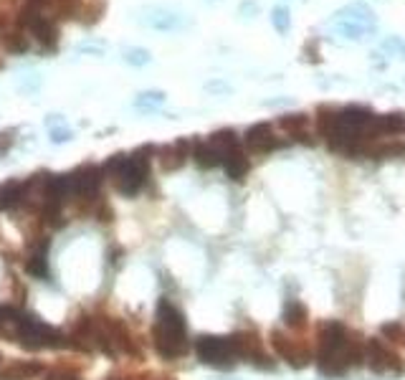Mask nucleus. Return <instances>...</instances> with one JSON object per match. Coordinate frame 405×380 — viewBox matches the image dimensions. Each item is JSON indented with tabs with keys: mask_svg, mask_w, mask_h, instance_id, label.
Instances as JSON below:
<instances>
[{
	"mask_svg": "<svg viewBox=\"0 0 405 380\" xmlns=\"http://www.w3.org/2000/svg\"><path fill=\"white\" fill-rule=\"evenodd\" d=\"M155 157V147H140L132 155H111L109 160L104 162V175H109L114 180V188L127 198H134L145 188L150 178V165Z\"/></svg>",
	"mask_w": 405,
	"mask_h": 380,
	"instance_id": "f257e3e1",
	"label": "nucleus"
},
{
	"mask_svg": "<svg viewBox=\"0 0 405 380\" xmlns=\"http://www.w3.org/2000/svg\"><path fill=\"white\" fill-rule=\"evenodd\" d=\"M152 345L162 358L168 360L183 358L190 347L183 312L170 300H160V304H157V320L152 325Z\"/></svg>",
	"mask_w": 405,
	"mask_h": 380,
	"instance_id": "f03ea898",
	"label": "nucleus"
},
{
	"mask_svg": "<svg viewBox=\"0 0 405 380\" xmlns=\"http://www.w3.org/2000/svg\"><path fill=\"white\" fill-rule=\"evenodd\" d=\"M350 345H352V337H350V329L342 325L339 320H330L319 325V370L330 378H337V375H345L350 370Z\"/></svg>",
	"mask_w": 405,
	"mask_h": 380,
	"instance_id": "7ed1b4c3",
	"label": "nucleus"
},
{
	"mask_svg": "<svg viewBox=\"0 0 405 380\" xmlns=\"http://www.w3.org/2000/svg\"><path fill=\"white\" fill-rule=\"evenodd\" d=\"M15 329V340L26 350H44V347H66V337L61 335L59 329H53L51 325H46L41 317L36 315H23L15 312L10 320Z\"/></svg>",
	"mask_w": 405,
	"mask_h": 380,
	"instance_id": "20e7f679",
	"label": "nucleus"
},
{
	"mask_svg": "<svg viewBox=\"0 0 405 380\" xmlns=\"http://www.w3.org/2000/svg\"><path fill=\"white\" fill-rule=\"evenodd\" d=\"M195 352H198V358L206 365H213V368H231L236 363L231 340L221 335H200L195 340Z\"/></svg>",
	"mask_w": 405,
	"mask_h": 380,
	"instance_id": "39448f33",
	"label": "nucleus"
},
{
	"mask_svg": "<svg viewBox=\"0 0 405 380\" xmlns=\"http://www.w3.org/2000/svg\"><path fill=\"white\" fill-rule=\"evenodd\" d=\"M365 363H368L370 370L377 375L403 373V365H400L398 355H393L377 337H370L368 345H365Z\"/></svg>",
	"mask_w": 405,
	"mask_h": 380,
	"instance_id": "423d86ee",
	"label": "nucleus"
},
{
	"mask_svg": "<svg viewBox=\"0 0 405 380\" xmlns=\"http://www.w3.org/2000/svg\"><path fill=\"white\" fill-rule=\"evenodd\" d=\"M271 345H273V350H276V355L287 360L291 368L309 365V360H312L309 350H307L302 343H296V340L287 337L284 332H279V329H273L271 332Z\"/></svg>",
	"mask_w": 405,
	"mask_h": 380,
	"instance_id": "0eeeda50",
	"label": "nucleus"
},
{
	"mask_svg": "<svg viewBox=\"0 0 405 380\" xmlns=\"http://www.w3.org/2000/svg\"><path fill=\"white\" fill-rule=\"evenodd\" d=\"M104 183V170L99 165H81L71 173L74 198H94Z\"/></svg>",
	"mask_w": 405,
	"mask_h": 380,
	"instance_id": "6e6552de",
	"label": "nucleus"
},
{
	"mask_svg": "<svg viewBox=\"0 0 405 380\" xmlns=\"http://www.w3.org/2000/svg\"><path fill=\"white\" fill-rule=\"evenodd\" d=\"M140 21L152 31H180L185 26L183 15L175 13V10H170V8H162V6L142 8Z\"/></svg>",
	"mask_w": 405,
	"mask_h": 380,
	"instance_id": "1a4fd4ad",
	"label": "nucleus"
},
{
	"mask_svg": "<svg viewBox=\"0 0 405 380\" xmlns=\"http://www.w3.org/2000/svg\"><path fill=\"white\" fill-rule=\"evenodd\" d=\"M190 147H192L190 139H177V142H172V145L160 147V150H155L157 165H160L165 173L180 170L185 162H188V157H190Z\"/></svg>",
	"mask_w": 405,
	"mask_h": 380,
	"instance_id": "9d476101",
	"label": "nucleus"
},
{
	"mask_svg": "<svg viewBox=\"0 0 405 380\" xmlns=\"http://www.w3.org/2000/svg\"><path fill=\"white\" fill-rule=\"evenodd\" d=\"M243 142H246V147H249L251 153H271V150H276V145H279L276 137H273L271 125H266V122L249 127L246 135H243Z\"/></svg>",
	"mask_w": 405,
	"mask_h": 380,
	"instance_id": "9b49d317",
	"label": "nucleus"
},
{
	"mask_svg": "<svg viewBox=\"0 0 405 380\" xmlns=\"http://www.w3.org/2000/svg\"><path fill=\"white\" fill-rule=\"evenodd\" d=\"M48 246H51V241H48L46 236H41V241H36L30 246V256H28V261H26L28 277L48 279Z\"/></svg>",
	"mask_w": 405,
	"mask_h": 380,
	"instance_id": "f8f14e48",
	"label": "nucleus"
},
{
	"mask_svg": "<svg viewBox=\"0 0 405 380\" xmlns=\"http://www.w3.org/2000/svg\"><path fill=\"white\" fill-rule=\"evenodd\" d=\"M44 373L46 368L41 360H18L13 365H8L6 370H0V380H33Z\"/></svg>",
	"mask_w": 405,
	"mask_h": 380,
	"instance_id": "ddd939ff",
	"label": "nucleus"
},
{
	"mask_svg": "<svg viewBox=\"0 0 405 380\" xmlns=\"http://www.w3.org/2000/svg\"><path fill=\"white\" fill-rule=\"evenodd\" d=\"M190 157L195 160L200 170H210V168H218L223 162V155L215 150L210 142H192L190 147Z\"/></svg>",
	"mask_w": 405,
	"mask_h": 380,
	"instance_id": "4468645a",
	"label": "nucleus"
},
{
	"mask_svg": "<svg viewBox=\"0 0 405 380\" xmlns=\"http://www.w3.org/2000/svg\"><path fill=\"white\" fill-rule=\"evenodd\" d=\"M26 203V183L21 180H8L0 185V211H10Z\"/></svg>",
	"mask_w": 405,
	"mask_h": 380,
	"instance_id": "2eb2a0df",
	"label": "nucleus"
},
{
	"mask_svg": "<svg viewBox=\"0 0 405 380\" xmlns=\"http://www.w3.org/2000/svg\"><path fill=\"white\" fill-rule=\"evenodd\" d=\"M223 168H226V175L231 178V180H243V178L249 175V170H251V162L249 157L241 153V150H231V153L223 155V162H221Z\"/></svg>",
	"mask_w": 405,
	"mask_h": 380,
	"instance_id": "dca6fc26",
	"label": "nucleus"
},
{
	"mask_svg": "<svg viewBox=\"0 0 405 380\" xmlns=\"http://www.w3.org/2000/svg\"><path fill=\"white\" fill-rule=\"evenodd\" d=\"M0 49L6 53H26L30 49V38L23 33V31H18V28H10V31H6L3 36H0Z\"/></svg>",
	"mask_w": 405,
	"mask_h": 380,
	"instance_id": "f3484780",
	"label": "nucleus"
},
{
	"mask_svg": "<svg viewBox=\"0 0 405 380\" xmlns=\"http://www.w3.org/2000/svg\"><path fill=\"white\" fill-rule=\"evenodd\" d=\"M281 317H284V322H287L289 327H304V325H307V307H304L302 302L289 300L287 304H284Z\"/></svg>",
	"mask_w": 405,
	"mask_h": 380,
	"instance_id": "a211bd4d",
	"label": "nucleus"
},
{
	"mask_svg": "<svg viewBox=\"0 0 405 380\" xmlns=\"http://www.w3.org/2000/svg\"><path fill=\"white\" fill-rule=\"evenodd\" d=\"M162 104H165V92H160V89H150V92L134 96V110L140 112H155Z\"/></svg>",
	"mask_w": 405,
	"mask_h": 380,
	"instance_id": "6ab92c4d",
	"label": "nucleus"
},
{
	"mask_svg": "<svg viewBox=\"0 0 405 380\" xmlns=\"http://www.w3.org/2000/svg\"><path fill=\"white\" fill-rule=\"evenodd\" d=\"M208 142H210V145H213L221 155H226V153H231V150H236L238 147V135L233 130H218V132L210 135Z\"/></svg>",
	"mask_w": 405,
	"mask_h": 380,
	"instance_id": "aec40b11",
	"label": "nucleus"
},
{
	"mask_svg": "<svg viewBox=\"0 0 405 380\" xmlns=\"http://www.w3.org/2000/svg\"><path fill=\"white\" fill-rule=\"evenodd\" d=\"M122 59L129 66H147L152 61V53L147 49H142V46H125L122 49Z\"/></svg>",
	"mask_w": 405,
	"mask_h": 380,
	"instance_id": "412c9836",
	"label": "nucleus"
},
{
	"mask_svg": "<svg viewBox=\"0 0 405 380\" xmlns=\"http://www.w3.org/2000/svg\"><path fill=\"white\" fill-rule=\"evenodd\" d=\"M307 125H309V117L307 114H284L279 119V127L287 130L289 135H299V132H307Z\"/></svg>",
	"mask_w": 405,
	"mask_h": 380,
	"instance_id": "4be33fe9",
	"label": "nucleus"
},
{
	"mask_svg": "<svg viewBox=\"0 0 405 380\" xmlns=\"http://www.w3.org/2000/svg\"><path fill=\"white\" fill-rule=\"evenodd\" d=\"M337 112L339 110H332V107H319L317 127H319V135H322V137H327V135L334 130V125H337Z\"/></svg>",
	"mask_w": 405,
	"mask_h": 380,
	"instance_id": "5701e85b",
	"label": "nucleus"
},
{
	"mask_svg": "<svg viewBox=\"0 0 405 380\" xmlns=\"http://www.w3.org/2000/svg\"><path fill=\"white\" fill-rule=\"evenodd\" d=\"M102 13H104V0H96V6L94 3H84V6H81V13H79V21L84 23V26H91V23H99Z\"/></svg>",
	"mask_w": 405,
	"mask_h": 380,
	"instance_id": "b1692460",
	"label": "nucleus"
},
{
	"mask_svg": "<svg viewBox=\"0 0 405 380\" xmlns=\"http://www.w3.org/2000/svg\"><path fill=\"white\" fill-rule=\"evenodd\" d=\"M380 130L383 132H403L405 130V114L403 112H393L388 117H380Z\"/></svg>",
	"mask_w": 405,
	"mask_h": 380,
	"instance_id": "393cba45",
	"label": "nucleus"
},
{
	"mask_svg": "<svg viewBox=\"0 0 405 380\" xmlns=\"http://www.w3.org/2000/svg\"><path fill=\"white\" fill-rule=\"evenodd\" d=\"M271 23L273 28L279 31V33H287L289 28H291V18H289V10L284 6H276L271 10Z\"/></svg>",
	"mask_w": 405,
	"mask_h": 380,
	"instance_id": "a878e982",
	"label": "nucleus"
},
{
	"mask_svg": "<svg viewBox=\"0 0 405 380\" xmlns=\"http://www.w3.org/2000/svg\"><path fill=\"white\" fill-rule=\"evenodd\" d=\"M104 51H107L104 41H84L76 46V53H84V56H104Z\"/></svg>",
	"mask_w": 405,
	"mask_h": 380,
	"instance_id": "bb28decb",
	"label": "nucleus"
},
{
	"mask_svg": "<svg viewBox=\"0 0 405 380\" xmlns=\"http://www.w3.org/2000/svg\"><path fill=\"white\" fill-rule=\"evenodd\" d=\"M383 335H385V340H390V343H403L405 329L400 322H388V325H383Z\"/></svg>",
	"mask_w": 405,
	"mask_h": 380,
	"instance_id": "cd10ccee",
	"label": "nucleus"
},
{
	"mask_svg": "<svg viewBox=\"0 0 405 380\" xmlns=\"http://www.w3.org/2000/svg\"><path fill=\"white\" fill-rule=\"evenodd\" d=\"M48 135H51V142H53V145H64V142H69V139L74 137V132L69 130L66 122H64V125L51 127V130H48Z\"/></svg>",
	"mask_w": 405,
	"mask_h": 380,
	"instance_id": "c85d7f7f",
	"label": "nucleus"
},
{
	"mask_svg": "<svg viewBox=\"0 0 405 380\" xmlns=\"http://www.w3.org/2000/svg\"><path fill=\"white\" fill-rule=\"evenodd\" d=\"M13 142H15V130H3L0 132V157L13 147Z\"/></svg>",
	"mask_w": 405,
	"mask_h": 380,
	"instance_id": "c756f323",
	"label": "nucleus"
},
{
	"mask_svg": "<svg viewBox=\"0 0 405 380\" xmlns=\"http://www.w3.org/2000/svg\"><path fill=\"white\" fill-rule=\"evenodd\" d=\"M206 92H208V94H228L231 87L226 84V81H208Z\"/></svg>",
	"mask_w": 405,
	"mask_h": 380,
	"instance_id": "7c9ffc66",
	"label": "nucleus"
},
{
	"mask_svg": "<svg viewBox=\"0 0 405 380\" xmlns=\"http://www.w3.org/2000/svg\"><path fill=\"white\" fill-rule=\"evenodd\" d=\"M94 216L99 221H102V223H109V221L114 218V211H111V208L107 203H99V208L94 211Z\"/></svg>",
	"mask_w": 405,
	"mask_h": 380,
	"instance_id": "2f4dec72",
	"label": "nucleus"
},
{
	"mask_svg": "<svg viewBox=\"0 0 405 380\" xmlns=\"http://www.w3.org/2000/svg\"><path fill=\"white\" fill-rule=\"evenodd\" d=\"M10 26H13V18L8 13H0V36H3L6 31H10Z\"/></svg>",
	"mask_w": 405,
	"mask_h": 380,
	"instance_id": "473e14b6",
	"label": "nucleus"
},
{
	"mask_svg": "<svg viewBox=\"0 0 405 380\" xmlns=\"http://www.w3.org/2000/svg\"><path fill=\"white\" fill-rule=\"evenodd\" d=\"M304 56L309 61H317V44H314V41H309V44L304 46Z\"/></svg>",
	"mask_w": 405,
	"mask_h": 380,
	"instance_id": "72a5a7b5",
	"label": "nucleus"
},
{
	"mask_svg": "<svg viewBox=\"0 0 405 380\" xmlns=\"http://www.w3.org/2000/svg\"><path fill=\"white\" fill-rule=\"evenodd\" d=\"M56 125H64V117H61V114H48V117H46V127L51 130V127H56Z\"/></svg>",
	"mask_w": 405,
	"mask_h": 380,
	"instance_id": "f704fd0d",
	"label": "nucleus"
},
{
	"mask_svg": "<svg viewBox=\"0 0 405 380\" xmlns=\"http://www.w3.org/2000/svg\"><path fill=\"white\" fill-rule=\"evenodd\" d=\"M241 13H258V6H253V3H243Z\"/></svg>",
	"mask_w": 405,
	"mask_h": 380,
	"instance_id": "c9c22d12",
	"label": "nucleus"
},
{
	"mask_svg": "<svg viewBox=\"0 0 405 380\" xmlns=\"http://www.w3.org/2000/svg\"><path fill=\"white\" fill-rule=\"evenodd\" d=\"M107 380H125V378H117V375H109Z\"/></svg>",
	"mask_w": 405,
	"mask_h": 380,
	"instance_id": "e433bc0d",
	"label": "nucleus"
},
{
	"mask_svg": "<svg viewBox=\"0 0 405 380\" xmlns=\"http://www.w3.org/2000/svg\"><path fill=\"white\" fill-rule=\"evenodd\" d=\"M3 325H6V320H3V315H0V327H3Z\"/></svg>",
	"mask_w": 405,
	"mask_h": 380,
	"instance_id": "4c0bfd02",
	"label": "nucleus"
},
{
	"mask_svg": "<svg viewBox=\"0 0 405 380\" xmlns=\"http://www.w3.org/2000/svg\"><path fill=\"white\" fill-rule=\"evenodd\" d=\"M3 66H6V64H3V59H0V69H3Z\"/></svg>",
	"mask_w": 405,
	"mask_h": 380,
	"instance_id": "58836bf2",
	"label": "nucleus"
},
{
	"mask_svg": "<svg viewBox=\"0 0 405 380\" xmlns=\"http://www.w3.org/2000/svg\"><path fill=\"white\" fill-rule=\"evenodd\" d=\"M208 3H218V0H208Z\"/></svg>",
	"mask_w": 405,
	"mask_h": 380,
	"instance_id": "ea45409f",
	"label": "nucleus"
},
{
	"mask_svg": "<svg viewBox=\"0 0 405 380\" xmlns=\"http://www.w3.org/2000/svg\"><path fill=\"white\" fill-rule=\"evenodd\" d=\"M403 343H405V340H403Z\"/></svg>",
	"mask_w": 405,
	"mask_h": 380,
	"instance_id": "a19ab883",
	"label": "nucleus"
}]
</instances>
